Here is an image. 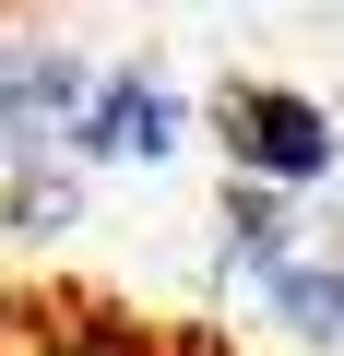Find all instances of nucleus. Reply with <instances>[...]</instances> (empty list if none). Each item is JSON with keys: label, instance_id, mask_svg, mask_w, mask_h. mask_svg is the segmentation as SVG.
<instances>
[{"label": "nucleus", "instance_id": "nucleus-1", "mask_svg": "<svg viewBox=\"0 0 344 356\" xmlns=\"http://www.w3.org/2000/svg\"><path fill=\"white\" fill-rule=\"evenodd\" d=\"M214 131H226V166L238 178H273V191H309V178H332V119L320 95H285V83H226L214 95Z\"/></svg>", "mask_w": 344, "mask_h": 356}, {"label": "nucleus", "instance_id": "nucleus-2", "mask_svg": "<svg viewBox=\"0 0 344 356\" xmlns=\"http://www.w3.org/2000/svg\"><path fill=\"white\" fill-rule=\"evenodd\" d=\"M83 95H95V72L72 48H0V178L60 154L72 119H83Z\"/></svg>", "mask_w": 344, "mask_h": 356}, {"label": "nucleus", "instance_id": "nucleus-3", "mask_svg": "<svg viewBox=\"0 0 344 356\" xmlns=\"http://www.w3.org/2000/svg\"><path fill=\"white\" fill-rule=\"evenodd\" d=\"M72 154L83 166H154V154H179V83L166 72H107L72 119Z\"/></svg>", "mask_w": 344, "mask_h": 356}, {"label": "nucleus", "instance_id": "nucleus-4", "mask_svg": "<svg viewBox=\"0 0 344 356\" xmlns=\"http://www.w3.org/2000/svg\"><path fill=\"white\" fill-rule=\"evenodd\" d=\"M297 202L273 191V178H238V191H226V273H249V285H273L285 261H297Z\"/></svg>", "mask_w": 344, "mask_h": 356}, {"label": "nucleus", "instance_id": "nucleus-5", "mask_svg": "<svg viewBox=\"0 0 344 356\" xmlns=\"http://www.w3.org/2000/svg\"><path fill=\"white\" fill-rule=\"evenodd\" d=\"M261 297H273V321H285V332H309V344H344V261H309V250H297V261H285Z\"/></svg>", "mask_w": 344, "mask_h": 356}, {"label": "nucleus", "instance_id": "nucleus-6", "mask_svg": "<svg viewBox=\"0 0 344 356\" xmlns=\"http://www.w3.org/2000/svg\"><path fill=\"white\" fill-rule=\"evenodd\" d=\"M13 226H24V238H60V226H72V166H48V154L13 166Z\"/></svg>", "mask_w": 344, "mask_h": 356}]
</instances>
